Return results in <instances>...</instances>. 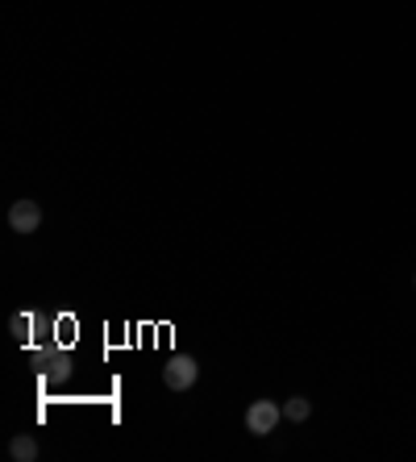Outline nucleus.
Returning a JSON list of instances; mask_svg holds the SVG:
<instances>
[{"instance_id":"obj_1","label":"nucleus","mask_w":416,"mask_h":462,"mask_svg":"<svg viewBox=\"0 0 416 462\" xmlns=\"http://www.w3.org/2000/svg\"><path fill=\"white\" fill-rule=\"evenodd\" d=\"M33 366H38V375L42 379H51V383H63V379H71V371H75V358H71V350H59V346H38L33 350Z\"/></svg>"},{"instance_id":"obj_2","label":"nucleus","mask_w":416,"mask_h":462,"mask_svg":"<svg viewBox=\"0 0 416 462\" xmlns=\"http://www.w3.org/2000/svg\"><path fill=\"white\" fill-rule=\"evenodd\" d=\"M196 379H200V363L188 355L167 358V366H162V383L171 387V392H192Z\"/></svg>"},{"instance_id":"obj_3","label":"nucleus","mask_w":416,"mask_h":462,"mask_svg":"<svg viewBox=\"0 0 416 462\" xmlns=\"http://www.w3.org/2000/svg\"><path fill=\"white\" fill-rule=\"evenodd\" d=\"M279 420H283V409H279L275 400H254V404L245 409V430L254 433V438H267V433H275Z\"/></svg>"},{"instance_id":"obj_4","label":"nucleus","mask_w":416,"mask_h":462,"mask_svg":"<svg viewBox=\"0 0 416 462\" xmlns=\"http://www.w3.org/2000/svg\"><path fill=\"white\" fill-rule=\"evenodd\" d=\"M38 226H42V208H38V200H13V208H9V229L13 234H22V237H30V234H38Z\"/></svg>"},{"instance_id":"obj_5","label":"nucleus","mask_w":416,"mask_h":462,"mask_svg":"<svg viewBox=\"0 0 416 462\" xmlns=\"http://www.w3.org/2000/svg\"><path fill=\"white\" fill-rule=\"evenodd\" d=\"M33 329H38V317L33 312H13L9 317V334H13V342H30L33 337Z\"/></svg>"},{"instance_id":"obj_6","label":"nucleus","mask_w":416,"mask_h":462,"mask_svg":"<svg viewBox=\"0 0 416 462\" xmlns=\"http://www.w3.org/2000/svg\"><path fill=\"white\" fill-rule=\"evenodd\" d=\"M9 454L17 462H33V458H38V441H33L30 433H17V438L9 441Z\"/></svg>"},{"instance_id":"obj_7","label":"nucleus","mask_w":416,"mask_h":462,"mask_svg":"<svg viewBox=\"0 0 416 462\" xmlns=\"http://www.w3.org/2000/svg\"><path fill=\"white\" fill-rule=\"evenodd\" d=\"M283 417H288V420H309L312 417V404L304 396H291L288 404H283Z\"/></svg>"}]
</instances>
